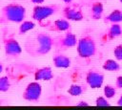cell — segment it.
I'll list each match as a JSON object with an SVG mask.
<instances>
[{"mask_svg":"<svg viewBox=\"0 0 122 110\" xmlns=\"http://www.w3.org/2000/svg\"><path fill=\"white\" fill-rule=\"evenodd\" d=\"M24 49L33 57L45 55L53 49V37L46 32H36L26 39Z\"/></svg>","mask_w":122,"mask_h":110,"instance_id":"cell-1","label":"cell"},{"mask_svg":"<svg viewBox=\"0 0 122 110\" xmlns=\"http://www.w3.org/2000/svg\"><path fill=\"white\" fill-rule=\"evenodd\" d=\"M116 104H117L118 106H122V95H120V97L118 98V99H117V101H116Z\"/></svg>","mask_w":122,"mask_h":110,"instance_id":"cell-26","label":"cell"},{"mask_svg":"<svg viewBox=\"0 0 122 110\" xmlns=\"http://www.w3.org/2000/svg\"><path fill=\"white\" fill-rule=\"evenodd\" d=\"M40 27L46 29V31L49 32H66L71 30V23L66 18L61 19H55V20H43L39 22Z\"/></svg>","mask_w":122,"mask_h":110,"instance_id":"cell-8","label":"cell"},{"mask_svg":"<svg viewBox=\"0 0 122 110\" xmlns=\"http://www.w3.org/2000/svg\"><path fill=\"white\" fill-rule=\"evenodd\" d=\"M77 106H89V103L86 101V100H79L77 103H76Z\"/></svg>","mask_w":122,"mask_h":110,"instance_id":"cell-24","label":"cell"},{"mask_svg":"<svg viewBox=\"0 0 122 110\" xmlns=\"http://www.w3.org/2000/svg\"><path fill=\"white\" fill-rule=\"evenodd\" d=\"M95 105L96 106H110L111 103L109 102L108 99L105 96L104 97L100 96V97H97L95 99Z\"/></svg>","mask_w":122,"mask_h":110,"instance_id":"cell-21","label":"cell"},{"mask_svg":"<svg viewBox=\"0 0 122 110\" xmlns=\"http://www.w3.org/2000/svg\"><path fill=\"white\" fill-rule=\"evenodd\" d=\"M121 34H122V27L120 26V24L119 23L111 24V26L108 28V30L105 32L103 35V40L105 42H108L119 37Z\"/></svg>","mask_w":122,"mask_h":110,"instance_id":"cell-12","label":"cell"},{"mask_svg":"<svg viewBox=\"0 0 122 110\" xmlns=\"http://www.w3.org/2000/svg\"><path fill=\"white\" fill-rule=\"evenodd\" d=\"M2 42L4 46V52L7 58L13 59L18 57L22 53V47L19 42L14 37L13 33L8 29H3L2 31Z\"/></svg>","mask_w":122,"mask_h":110,"instance_id":"cell-3","label":"cell"},{"mask_svg":"<svg viewBox=\"0 0 122 110\" xmlns=\"http://www.w3.org/2000/svg\"><path fill=\"white\" fill-rule=\"evenodd\" d=\"M77 37L71 31H66L63 34L53 37V49L56 52H64L77 45Z\"/></svg>","mask_w":122,"mask_h":110,"instance_id":"cell-5","label":"cell"},{"mask_svg":"<svg viewBox=\"0 0 122 110\" xmlns=\"http://www.w3.org/2000/svg\"><path fill=\"white\" fill-rule=\"evenodd\" d=\"M41 95H42V86L38 82V80H35L27 84V86L25 87L22 93V98L27 101L35 102L40 99Z\"/></svg>","mask_w":122,"mask_h":110,"instance_id":"cell-9","label":"cell"},{"mask_svg":"<svg viewBox=\"0 0 122 110\" xmlns=\"http://www.w3.org/2000/svg\"><path fill=\"white\" fill-rule=\"evenodd\" d=\"M26 17V8L18 3H10L0 11V23H21Z\"/></svg>","mask_w":122,"mask_h":110,"instance_id":"cell-2","label":"cell"},{"mask_svg":"<svg viewBox=\"0 0 122 110\" xmlns=\"http://www.w3.org/2000/svg\"><path fill=\"white\" fill-rule=\"evenodd\" d=\"M61 13L63 17L69 21H81L84 19L82 6L73 1L66 4V6L61 9Z\"/></svg>","mask_w":122,"mask_h":110,"instance_id":"cell-7","label":"cell"},{"mask_svg":"<svg viewBox=\"0 0 122 110\" xmlns=\"http://www.w3.org/2000/svg\"><path fill=\"white\" fill-rule=\"evenodd\" d=\"M52 64L56 68H69L71 65V59L66 55H63L61 52H56L52 55Z\"/></svg>","mask_w":122,"mask_h":110,"instance_id":"cell-11","label":"cell"},{"mask_svg":"<svg viewBox=\"0 0 122 110\" xmlns=\"http://www.w3.org/2000/svg\"><path fill=\"white\" fill-rule=\"evenodd\" d=\"M3 69H4L3 63H2V62H0V75H1V74H2V72H3Z\"/></svg>","mask_w":122,"mask_h":110,"instance_id":"cell-27","label":"cell"},{"mask_svg":"<svg viewBox=\"0 0 122 110\" xmlns=\"http://www.w3.org/2000/svg\"><path fill=\"white\" fill-rule=\"evenodd\" d=\"M116 89H122V76H118L115 79V85Z\"/></svg>","mask_w":122,"mask_h":110,"instance_id":"cell-23","label":"cell"},{"mask_svg":"<svg viewBox=\"0 0 122 110\" xmlns=\"http://www.w3.org/2000/svg\"><path fill=\"white\" fill-rule=\"evenodd\" d=\"M105 76L96 69H90L86 73V83L92 89H98L102 87Z\"/></svg>","mask_w":122,"mask_h":110,"instance_id":"cell-10","label":"cell"},{"mask_svg":"<svg viewBox=\"0 0 122 110\" xmlns=\"http://www.w3.org/2000/svg\"><path fill=\"white\" fill-rule=\"evenodd\" d=\"M119 1H120V3H121V4H122V0H119Z\"/></svg>","mask_w":122,"mask_h":110,"instance_id":"cell-29","label":"cell"},{"mask_svg":"<svg viewBox=\"0 0 122 110\" xmlns=\"http://www.w3.org/2000/svg\"><path fill=\"white\" fill-rule=\"evenodd\" d=\"M104 12L103 3L100 1H94L90 8V16L92 20H99L102 18Z\"/></svg>","mask_w":122,"mask_h":110,"instance_id":"cell-14","label":"cell"},{"mask_svg":"<svg viewBox=\"0 0 122 110\" xmlns=\"http://www.w3.org/2000/svg\"><path fill=\"white\" fill-rule=\"evenodd\" d=\"M67 92L69 95L72 97H78L86 92V87L83 85H79V84H71L67 90Z\"/></svg>","mask_w":122,"mask_h":110,"instance_id":"cell-18","label":"cell"},{"mask_svg":"<svg viewBox=\"0 0 122 110\" xmlns=\"http://www.w3.org/2000/svg\"><path fill=\"white\" fill-rule=\"evenodd\" d=\"M35 27V23L31 20H23L19 27H18V34L19 35H22V34H25L26 33H28L29 31L34 29Z\"/></svg>","mask_w":122,"mask_h":110,"instance_id":"cell-16","label":"cell"},{"mask_svg":"<svg viewBox=\"0 0 122 110\" xmlns=\"http://www.w3.org/2000/svg\"><path fill=\"white\" fill-rule=\"evenodd\" d=\"M54 77L53 72L50 66L40 67L34 72V79L35 80H51Z\"/></svg>","mask_w":122,"mask_h":110,"instance_id":"cell-13","label":"cell"},{"mask_svg":"<svg viewBox=\"0 0 122 110\" xmlns=\"http://www.w3.org/2000/svg\"><path fill=\"white\" fill-rule=\"evenodd\" d=\"M113 55L116 60H122V44H118L114 47Z\"/></svg>","mask_w":122,"mask_h":110,"instance_id":"cell-22","label":"cell"},{"mask_svg":"<svg viewBox=\"0 0 122 110\" xmlns=\"http://www.w3.org/2000/svg\"><path fill=\"white\" fill-rule=\"evenodd\" d=\"M11 86V79L10 76H3L0 77V92L5 93L10 89Z\"/></svg>","mask_w":122,"mask_h":110,"instance_id":"cell-19","label":"cell"},{"mask_svg":"<svg viewBox=\"0 0 122 110\" xmlns=\"http://www.w3.org/2000/svg\"><path fill=\"white\" fill-rule=\"evenodd\" d=\"M44 1L45 0H30V2L33 3L34 5H40V4L44 3Z\"/></svg>","mask_w":122,"mask_h":110,"instance_id":"cell-25","label":"cell"},{"mask_svg":"<svg viewBox=\"0 0 122 110\" xmlns=\"http://www.w3.org/2000/svg\"><path fill=\"white\" fill-rule=\"evenodd\" d=\"M103 93L107 99H112L116 95V87L111 84H106L103 88Z\"/></svg>","mask_w":122,"mask_h":110,"instance_id":"cell-20","label":"cell"},{"mask_svg":"<svg viewBox=\"0 0 122 110\" xmlns=\"http://www.w3.org/2000/svg\"><path fill=\"white\" fill-rule=\"evenodd\" d=\"M60 11V6L57 4H48V5H35L32 9L31 18L36 22H41L46 20L50 16L55 14Z\"/></svg>","mask_w":122,"mask_h":110,"instance_id":"cell-6","label":"cell"},{"mask_svg":"<svg viewBox=\"0 0 122 110\" xmlns=\"http://www.w3.org/2000/svg\"><path fill=\"white\" fill-rule=\"evenodd\" d=\"M103 21L106 24H114L122 22V11L119 9L113 10L103 18Z\"/></svg>","mask_w":122,"mask_h":110,"instance_id":"cell-15","label":"cell"},{"mask_svg":"<svg viewBox=\"0 0 122 110\" xmlns=\"http://www.w3.org/2000/svg\"><path fill=\"white\" fill-rule=\"evenodd\" d=\"M102 68L105 71H110V72H116L120 70V64L114 60V59H106L103 64H102Z\"/></svg>","mask_w":122,"mask_h":110,"instance_id":"cell-17","label":"cell"},{"mask_svg":"<svg viewBox=\"0 0 122 110\" xmlns=\"http://www.w3.org/2000/svg\"><path fill=\"white\" fill-rule=\"evenodd\" d=\"M62 2H64L65 4H68V3H71V2H72L73 0H61Z\"/></svg>","mask_w":122,"mask_h":110,"instance_id":"cell-28","label":"cell"},{"mask_svg":"<svg viewBox=\"0 0 122 110\" xmlns=\"http://www.w3.org/2000/svg\"><path fill=\"white\" fill-rule=\"evenodd\" d=\"M96 42L91 33H85L77 41L76 51L81 58H91L96 54Z\"/></svg>","mask_w":122,"mask_h":110,"instance_id":"cell-4","label":"cell"}]
</instances>
